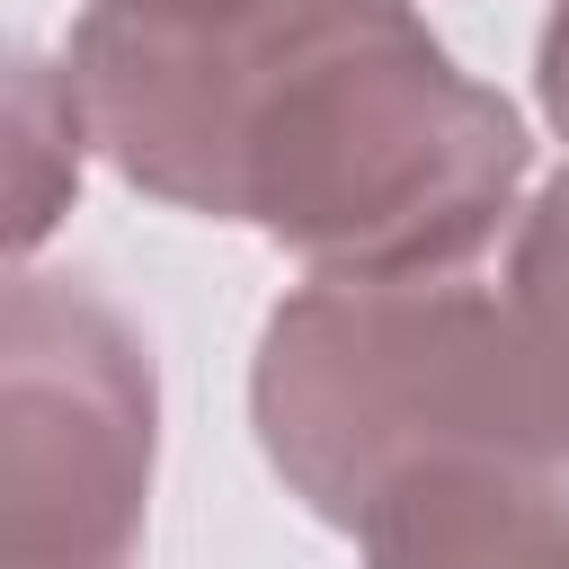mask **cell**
<instances>
[{
	"mask_svg": "<svg viewBox=\"0 0 569 569\" xmlns=\"http://www.w3.org/2000/svg\"><path fill=\"white\" fill-rule=\"evenodd\" d=\"M89 151H98V133H89V116H80L71 62L18 53V62H9V249H18V258H36L44 231L71 213Z\"/></svg>",
	"mask_w": 569,
	"mask_h": 569,
	"instance_id": "277c9868",
	"label": "cell"
},
{
	"mask_svg": "<svg viewBox=\"0 0 569 569\" xmlns=\"http://www.w3.org/2000/svg\"><path fill=\"white\" fill-rule=\"evenodd\" d=\"M498 293H507V311H516V338H525V365H533L551 445H560V462H569V169L542 178L533 204H516Z\"/></svg>",
	"mask_w": 569,
	"mask_h": 569,
	"instance_id": "5b68a950",
	"label": "cell"
},
{
	"mask_svg": "<svg viewBox=\"0 0 569 569\" xmlns=\"http://www.w3.org/2000/svg\"><path fill=\"white\" fill-rule=\"evenodd\" d=\"M533 98H542V124L569 142V0H551V18H542V44H533Z\"/></svg>",
	"mask_w": 569,
	"mask_h": 569,
	"instance_id": "8992f818",
	"label": "cell"
},
{
	"mask_svg": "<svg viewBox=\"0 0 569 569\" xmlns=\"http://www.w3.org/2000/svg\"><path fill=\"white\" fill-rule=\"evenodd\" d=\"M62 62L124 187L311 276L480 267L533 169L418 0H80Z\"/></svg>",
	"mask_w": 569,
	"mask_h": 569,
	"instance_id": "6da1fadb",
	"label": "cell"
},
{
	"mask_svg": "<svg viewBox=\"0 0 569 569\" xmlns=\"http://www.w3.org/2000/svg\"><path fill=\"white\" fill-rule=\"evenodd\" d=\"M249 427L284 498L382 560H569V462L516 311L471 267L284 293Z\"/></svg>",
	"mask_w": 569,
	"mask_h": 569,
	"instance_id": "7a4b0ae2",
	"label": "cell"
},
{
	"mask_svg": "<svg viewBox=\"0 0 569 569\" xmlns=\"http://www.w3.org/2000/svg\"><path fill=\"white\" fill-rule=\"evenodd\" d=\"M160 462L151 338L89 276H9L0 302V551L107 569L142 542Z\"/></svg>",
	"mask_w": 569,
	"mask_h": 569,
	"instance_id": "3957f363",
	"label": "cell"
}]
</instances>
